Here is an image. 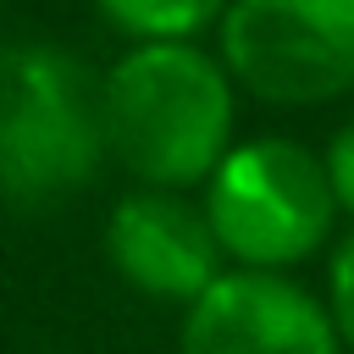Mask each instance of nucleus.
Masks as SVG:
<instances>
[{
  "label": "nucleus",
  "mask_w": 354,
  "mask_h": 354,
  "mask_svg": "<svg viewBox=\"0 0 354 354\" xmlns=\"http://www.w3.org/2000/svg\"><path fill=\"white\" fill-rule=\"evenodd\" d=\"M321 166H326V183H332L337 216L354 221V111L332 127V138H326V149H321Z\"/></svg>",
  "instance_id": "9"
},
{
  "label": "nucleus",
  "mask_w": 354,
  "mask_h": 354,
  "mask_svg": "<svg viewBox=\"0 0 354 354\" xmlns=\"http://www.w3.org/2000/svg\"><path fill=\"white\" fill-rule=\"evenodd\" d=\"M321 304H326V315H332V332H337L343 354H354V232H343V238L332 243Z\"/></svg>",
  "instance_id": "8"
},
{
  "label": "nucleus",
  "mask_w": 354,
  "mask_h": 354,
  "mask_svg": "<svg viewBox=\"0 0 354 354\" xmlns=\"http://www.w3.org/2000/svg\"><path fill=\"white\" fill-rule=\"evenodd\" d=\"M216 55L238 94L260 105L354 100V0H227Z\"/></svg>",
  "instance_id": "4"
},
{
  "label": "nucleus",
  "mask_w": 354,
  "mask_h": 354,
  "mask_svg": "<svg viewBox=\"0 0 354 354\" xmlns=\"http://www.w3.org/2000/svg\"><path fill=\"white\" fill-rule=\"evenodd\" d=\"M177 354H343V343L315 288L227 266L183 310Z\"/></svg>",
  "instance_id": "5"
},
{
  "label": "nucleus",
  "mask_w": 354,
  "mask_h": 354,
  "mask_svg": "<svg viewBox=\"0 0 354 354\" xmlns=\"http://www.w3.org/2000/svg\"><path fill=\"white\" fill-rule=\"evenodd\" d=\"M94 11L127 44H155V39H199L205 28L221 22L227 0H94Z\"/></svg>",
  "instance_id": "7"
},
{
  "label": "nucleus",
  "mask_w": 354,
  "mask_h": 354,
  "mask_svg": "<svg viewBox=\"0 0 354 354\" xmlns=\"http://www.w3.org/2000/svg\"><path fill=\"white\" fill-rule=\"evenodd\" d=\"M105 166L100 77L83 55L11 39L0 44V199L17 210H55Z\"/></svg>",
  "instance_id": "2"
},
{
  "label": "nucleus",
  "mask_w": 354,
  "mask_h": 354,
  "mask_svg": "<svg viewBox=\"0 0 354 354\" xmlns=\"http://www.w3.org/2000/svg\"><path fill=\"white\" fill-rule=\"evenodd\" d=\"M216 249L232 271H293L332 243L337 199L310 144L282 133L238 138L199 188Z\"/></svg>",
  "instance_id": "3"
},
{
  "label": "nucleus",
  "mask_w": 354,
  "mask_h": 354,
  "mask_svg": "<svg viewBox=\"0 0 354 354\" xmlns=\"http://www.w3.org/2000/svg\"><path fill=\"white\" fill-rule=\"evenodd\" d=\"M105 260L138 299L177 310L227 271L205 205L177 188H127L105 216Z\"/></svg>",
  "instance_id": "6"
},
{
  "label": "nucleus",
  "mask_w": 354,
  "mask_h": 354,
  "mask_svg": "<svg viewBox=\"0 0 354 354\" xmlns=\"http://www.w3.org/2000/svg\"><path fill=\"white\" fill-rule=\"evenodd\" d=\"M100 133L133 188L199 194L238 144V83L199 39L127 44L100 77Z\"/></svg>",
  "instance_id": "1"
}]
</instances>
